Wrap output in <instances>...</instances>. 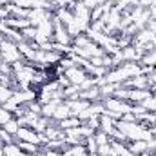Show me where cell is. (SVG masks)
I'll return each instance as SVG.
<instances>
[{
	"instance_id": "cell-1",
	"label": "cell",
	"mask_w": 156,
	"mask_h": 156,
	"mask_svg": "<svg viewBox=\"0 0 156 156\" xmlns=\"http://www.w3.org/2000/svg\"><path fill=\"white\" fill-rule=\"evenodd\" d=\"M0 51H2V62H5V64H15V62H18V60H24L22 58V55H20V51H18V45L15 44V42H11V40L4 38L0 40Z\"/></svg>"
},
{
	"instance_id": "cell-2",
	"label": "cell",
	"mask_w": 156,
	"mask_h": 156,
	"mask_svg": "<svg viewBox=\"0 0 156 156\" xmlns=\"http://www.w3.org/2000/svg\"><path fill=\"white\" fill-rule=\"evenodd\" d=\"M105 109L107 111H115V113H120V115H125V113H131L133 109V104H129L127 100H120V98H115V96H107L102 100Z\"/></svg>"
},
{
	"instance_id": "cell-3",
	"label": "cell",
	"mask_w": 156,
	"mask_h": 156,
	"mask_svg": "<svg viewBox=\"0 0 156 156\" xmlns=\"http://www.w3.org/2000/svg\"><path fill=\"white\" fill-rule=\"evenodd\" d=\"M15 138L16 140H22V142H29V144L40 145V134L35 129H31V127H20L18 133L15 134Z\"/></svg>"
},
{
	"instance_id": "cell-4",
	"label": "cell",
	"mask_w": 156,
	"mask_h": 156,
	"mask_svg": "<svg viewBox=\"0 0 156 156\" xmlns=\"http://www.w3.org/2000/svg\"><path fill=\"white\" fill-rule=\"evenodd\" d=\"M66 76H67V80H69V83H71V85H80V83L89 76V75L85 73V69H83V67L73 66L71 69H67V71H66Z\"/></svg>"
},
{
	"instance_id": "cell-5",
	"label": "cell",
	"mask_w": 156,
	"mask_h": 156,
	"mask_svg": "<svg viewBox=\"0 0 156 156\" xmlns=\"http://www.w3.org/2000/svg\"><path fill=\"white\" fill-rule=\"evenodd\" d=\"M13 98H15V102L18 105H22V104H29V102L37 100L38 98V93L35 89H20V91H15L13 93Z\"/></svg>"
},
{
	"instance_id": "cell-6",
	"label": "cell",
	"mask_w": 156,
	"mask_h": 156,
	"mask_svg": "<svg viewBox=\"0 0 156 156\" xmlns=\"http://www.w3.org/2000/svg\"><path fill=\"white\" fill-rule=\"evenodd\" d=\"M127 147L134 156H140L144 153H147V151H151V142H147V140H133V142L127 144Z\"/></svg>"
},
{
	"instance_id": "cell-7",
	"label": "cell",
	"mask_w": 156,
	"mask_h": 156,
	"mask_svg": "<svg viewBox=\"0 0 156 156\" xmlns=\"http://www.w3.org/2000/svg\"><path fill=\"white\" fill-rule=\"evenodd\" d=\"M66 104L69 105V111H71V116H78L80 113H83L89 105H91V102H87V100H82V98H78V100H66Z\"/></svg>"
},
{
	"instance_id": "cell-8",
	"label": "cell",
	"mask_w": 156,
	"mask_h": 156,
	"mask_svg": "<svg viewBox=\"0 0 156 156\" xmlns=\"http://www.w3.org/2000/svg\"><path fill=\"white\" fill-rule=\"evenodd\" d=\"M100 131H104L109 138H113V134L116 131V120L105 116V115H100Z\"/></svg>"
},
{
	"instance_id": "cell-9",
	"label": "cell",
	"mask_w": 156,
	"mask_h": 156,
	"mask_svg": "<svg viewBox=\"0 0 156 156\" xmlns=\"http://www.w3.org/2000/svg\"><path fill=\"white\" fill-rule=\"evenodd\" d=\"M153 93L149 89H129V98L127 102L129 104H142L147 96H151Z\"/></svg>"
},
{
	"instance_id": "cell-10",
	"label": "cell",
	"mask_w": 156,
	"mask_h": 156,
	"mask_svg": "<svg viewBox=\"0 0 156 156\" xmlns=\"http://www.w3.org/2000/svg\"><path fill=\"white\" fill-rule=\"evenodd\" d=\"M4 22H5L7 27H13V29H16V31H22V29H26V27L31 26L29 18H16V16H7Z\"/></svg>"
},
{
	"instance_id": "cell-11",
	"label": "cell",
	"mask_w": 156,
	"mask_h": 156,
	"mask_svg": "<svg viewBox=\"0 0 156 156\" xmlns=\"http://www.w3.org/2000/svg\"><path fill=\"white\" fill-rule=\"evenodd\" d=\"M40 35H44L47 40H53V33H55V24H53V18H47L44 22H40L37 26Z\"/></svg>"
},
{
	"instance_id": "cell-12",
	"label": "cell",
	"mask_w": 156,
	"mask_h": 156,
	"mask_svg": "<svg viewBox=\"0 0 156 156\" xmlns=\"http://www.w3.org/2000/svg\"><path fill=\"white\" fill-rule=\"evenodd\" d=\"M80 125H82V120L78 116H67L58 122V127L62 131H67V129H73V127H80Z\"/></svg>"
},
{
	"instance_id": "cell-13",
	"label": "cell",
	"mask_w": 156,
	"mask_h": 156,
	"mask_svg": "<svg viewBox=\"0 0 156 156\" xmlns=\"http://www.w3.org/2000/svg\"><path fill=\"white\" fill-rule=\"evenodd\" d=\"M15 144L24 151V153H27V154H31V156H35L37 153L40 151V145H37V144H29V142H22V140H16L15 138Z\"/></svg>"
},
{
	"instance_id": "cell-14",
	"label": "cell",
	"mask_w": 156,
	"mask_h": 156,
	"mask_svg": "<svg viewBox=\"0 0 156 156\" xmlns=\"http://www.w3.org/2000/svg\"><path fill=\"white\" fill-rule=\"evenodd\" d=\"M2 37L7 40H11V42H15L16 45L20 44V42H24V37H22V33L20 31H16V29H13V27H5V31L2 33Z\"/></svg>"
},
{
	"instance_id": "cell-15",
	"label": "cell",
	"mask_w": 156,
	"mask_h": 156,
	"mask_svg": "<svg viewBox=\"0 0 156 156\" xmlns=\"http://www.w3.org/2000/svg\"><path fill=\"white\" fill-rule=\"evenodd\" d=\"M87 149L85 145H67V149L62 153V156H85Z\"/></svg>"
},
{
	"instance_id": "cell-16",
	"label": "cell",
	"mask_w": 156,
	"mask_h": 156,
	"mask_svg": "<svg viewBox=\"0 0 156 156\" xmlns=\"http://www.w3.org/2000/svg\"><path fill=\"white\" fill-rule=\"evenodd\" d=\"M67 116H71V111H69V105L66 104V102H62L58 107H56V111H55V115H53V118L55 120H64V118H67Z\"/></svg>"
},
{
	"instance_id": "cell-17",
	"label": "cell",
	"mask_w": 156,
	"mask_h": 156,
	"mask_svg": "<svg viewBox=\"0 0 156 156\" xmlns=\"http://www.w3.org/2000/svg\"><path fill=\"white\" fill-rule=\"evenodd\" d=\"M138 64H140V66H151V67H156V49L147 51V53L142 56V60H140Z\"/></svg>"
},
{
	"instance_id": "cell-18",
	"label": "cell",
	"mask_w": 156,
	"mask_h": 156,
	"mask_svg": "<svg viewBox=\"0 0 156 156\" xmlns=\"http://www.w3.org/2000/svg\"><path fill=\"white\" fill-rule=\"evenodd\" d=\"M85 149H87V154H93V156H98V144L94 140V136H89L85 138Z\"/></svg>"
},
{
	"instance_id": "cell-19",
	"label": "cell",
	"mask_w": 156,
	"mask_h": 156,
	"mask_svg": "<svg viewBox=\"0 0 156 156\" xmlns=\"http://www.w3.org/2000/svg\"><path fill=\"white\" fill-rule=\"evenodd\" d=\"M2 129L5 131V133H9V134H16L18 133V129H20V125H18V122H16V118H11L9 122H5L4 125H2Z\"/></svg>"
},
{
	"instance_id": "cell-20",
	"label": "cell",
	"mask_w": 156,
	"mask_h": 156,
	"mask_svg": "<svg viewBox=\"0 0 156 156\" xmlns=\"http://www.w3.org/2000/svg\"><path fill=\"white\" fill-rule=\"evenodd\" d=\"M91 42H93V40L89 38L85 33H82V35H78V37L73 38V44H71V45H73V47H87Z\"/></svg>"
},
{
	"instance_id": "cell-21",
	"label": "cell",
	"mask_w": 156,
	"mask_h": 156,
	"mask_svg": "<svg viewBox=\"0 0 156 156\" xmlns=\"http://www.w3.org/2000/svg\"><path fill=\"white\" fill-rule=\"evenodd\" d=\"M22 33V37H24V40L26 42H35V37H37V27H33V26H29V27H26V29H22L20 31Z\"/></svg>"
},
{
	"instance_id": "cell-22",
	"label": "cell",
	"mask_w": 156,
	"mask_h": 156,
	"mask_svg": "<svg viewBox=\"0 0 156 156\" xmlns=\"http://www.w3.org/2000/svg\"><path fill=\"white\" fill-rule=\"evenodd\" d=\"M47 125H49V118H44V116H40L35 123H33V127L31 129H35L37 133H44L45 129H47Z\"/></svg>"
},
{
	"instance_id": "cell-23",
	"label": "cell",
	"mask_w": 156,
	"mask_h": 156,
	"mask_svg": "<svg viewBox=\"0 0 156 156\" xmlns=\"http://www.w3.org/2000/svg\"><path fill=\"white\" fill-rule=\"evenodd\" d=\"M105 16V11H104V5H96L91 9V22H96V20H102Z\"/></svg>"
},
{
	"instance_id": "cell-24",
	"label": "cell",
	"mask_w": 156,
	"mask_h": 156,
	"mask_svg": "<svg viewBox=\"0 0 156 156\" xmlns=\"http://www.w3.org/2000/svg\"><path fill=\"white\" fill-rule=\"evenodd\" d=\"M94 140H96L98 147H100V145H107V144H111V138H109V136H107L104 131H100V129L94 133Z\"/></svg>"
},
{
	"instance_id": "cell-25",
	"label": "cell",
	"mask_w": 156,
	"mask_h": 156,
	"mask_svg": "<svg viewBox=\"0 0 156 156\" xmlns=\"http://www.w3.org/2000/svg\"><path fill=\"white\" fill-rule=\"evenodd\" d=\"M2 107H4L5 111H9V113H15V111L18 109V104H16V102H15V98L11 96L9 100H5V102L2 104Z\"/></svg>"
},
{
	"instance_id": "cell-26",
	"label": "cell",
	"mask_w": 156,
	"mask_h": 156,
	"mask_svg": "<svg viewBox=\"0 0 156 156\" xmlns=\"http://www.w3.org/2000/svg\"><path fill=\"white\" fill-rule=\"evenodd\" d=\"M0 140L4 142V145L15 144V136H13V134H9V133H5L4 129H0Z\"/></svg>"
},
{
	"instance_id": "cell-27",
	"label": "cell",
	"mask_w": 156,
	"mask_h": 156,
	"mask_svg": "<svg viewBox=\"0 0 156 156\" xmlns=\"http://www.w3.org/2000/svg\"><path fill=\"white\" fill-rule=\"evenodd\" d=\"M11 118H15V116H13V113H9V111H5V109H4V107L0 105V127H2V125H4L5 122H9Z\"/></svg>"
},
{
	"instance_id": "cell-28",
	"label": "cell",
	"mask_w": 156,
	"mask_h": 156,
	"mask_svg": "<svg viewBox=\"0 0 156 156\" xmlns=\"http://www.w3.org/2000/svg\"><path fill=\"white\" fill-rule=\"evenodd\" d=\"M82 123H85V125H89L91 129L98 131V129H100V116H93V118H89V120H85V122H82Z\"/></svg>"
},
{
	"instance_id": "cell-29",
	"label": "cell",
	"mask_w": 156,
	"mask_h": 156,
	"mask_svg": "<svg viewBox=\"0 0 156 156\" xmlns=\"http://www.w3.org/2000/svg\"><path fill=\"white\" fill-rule=\"evenodd\" d=\"M82 2L85 4L87 9H93V7H96V5H102L105 0H82Z\"/></svg>"
},
{
	"instance_id": "cell-30",
	"label": "cell",
	"mask_w": 156,
	"mask_h": 156,
	"mask_svg": "<svg viewBox=\"0 0 156 156\" xmlns=\"http://www.w3.org/2000/svg\"><path fill=\"white\" fill-rule=\"evenodd\" d=\"M122 122H129V123H133V122H138L136 120V116L133 115V113H125V115H122V118H120Z\"/></svg>"
},
{
	"instance_id": "cell-31",
	"label": "cell",
	"mask_w": 156,
	"mask_h": 156,
	"mask_svg": "<svg viewBox=\"0 0 156 156\" xmlns=\"http://www.w3.org/2000/svg\"><path fill=\"white\" fill-rule=\"evenodd\" d=\"M89 62H91L93 66H102V67H104V56H93Z\"/></svg>"
},
{
	"instance_id": "cell-32",
	"label": "cell",
	"mask_w": 156,
	"mask_h": 156,
	"mask_svg": "<svg viewBox=\"0 0 156 156\" xmlns=\"http://www.w3.org/2000/svg\"><path fill=\"white\" fill-rule=\"evenodd\" d=\"M145 27H147L149 31H153V33L156 35V20H153V18H151V20L147 22V26H145Z\"/></svg>"
},
{
	"instance_id": "cell-33",
	"label": "cell",
	"mask_w": 156,
	"mask_h": 156,
	"mask_svg": "<svg viewBox=\"0 0 156 156\" xmlns=\"http://www.w3.org/2000/svg\"><path fill=\"white\" fill-rule=\"evenodd\" d=\"M9 16V13H7V9L4 7V5H0V20H5Z\"/></svg>"
},
{
	"instance_id": "cell-34",
	"label": "cell",
	"mask_w": 156,
	"mask_h": 156,
	"mask_svg": "<svg viewBox=\"0 0 156 156\" xmlns=\"http://www.w3.org/2000/svg\"><path fill=\"white\" fill-rule=\"evenodd\" d=\"M0 156H4V142L0 140Z\"/></svg>"
},
{
	"instance_id": "cell-35",
	"label": "cell",
	"mask_w": 156,
	"mask_h": 156,
	"mask_svg": "<svg viewBox=\"0 0 156 156\" xmlns=\"http://www.w3.org/2000/svg\"><path fill=\"white\" fill-rule=\"evenodd\" d=\"M140 156H156L153 151H147V153H144V154H140Z\"/></svg>"
},
{
	"instance_id": "cell-36",
	"label": "cell",
	"mask_w": 156,
	"mask_h": 156,
	"mask_svg": "<svg viewBox=\"0 0 156 156\" xmlns=\"http://www.w3.org/2000/svg\"><path fill=\"white\" fill-rule=\"evenodd\" d=\"M2 60H4V58H2V51H0V62H2Z\"/></svg>"
},
{
	"instance_id": "cell-37",
	"label": "cell",
	"mask_w": 156,
	"mask_h": 156,
	"mask_svg": "<svg viewBox=\"0 0 156 156\" xmlns=\"http://www.w3.org/2000/svg\"><path fill=\"white\" fill-rule=\"evenodd\" d=\"M153 98H154V102H156V93H154V94H153Z\"/></svg>"
},
{
	"instance_id": "cell-38",
	"label": "cell",
	"mask_w": 156,
	"mask_h": 156,
	"mask_svg": "<svg viewBox=\"0 0 156 156\" xmlns=\"http://www.w3.org/2000/svg\"><path fill=\"white\" fill-rule=\"evenodd\" d=\"M98 156H111V154H98Z\"/></svg>"
},
{
	"instance_id": "cell-39",
	"label": "cell",
	"mask_w": 156,
	"mask_h": 156,
	"mask_svg": "<svg viewBox=\"0 0 156 156\" xmlns=\"http://www.w3.org/2000/svg\"><path fill=\"white\" fill-rule=\"evenodd\" d=\"M0 129H2V127H0Z\"/></svg>"
}]
</instances>
